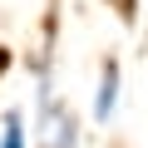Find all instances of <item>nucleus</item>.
I'll list each match as a JSON object with an SVG mask.
<instances>
[{"label":"nucleus","mask_w":148,"mask_h":148,"mask_svg":"<svg viewBox=\"0 0 148 148\" xmlns=\"http://www.w3.org/2000/svg\"><path fill=\"white\" fill-rule=\"evenodd\" d=\"M74 143H79L74 114H69L59 99H49V104L40 109V148H74Z\"/></svg>","instance_id":"obj_1"},{"label":"nucleus","mask_w":148,"mask_h":148,"mask_svg":"<svg viewBox=\"0 0 148 148\" xmlns=\"http://www.w3.org/2000/svg\"><path fill=\"white\" fill-rule=\"evenodd\" d=\"M119 5H123V10H128V15H133V0H119Z\"/></svg>","instance_id":"obj_4"},{"label":"nucleus","mask_w":148,"mask_h":148,"mask_svg":"<svg viewBox=\"0 0 148 148\" xmlns=\"http://www.w3.org/2000/svg\"><path fill=\"white\" fill-rule=\"evenodd\" d=\"M0 148H25V123H20V109L5 114V123H0Z\"/></svg>","instance_id":"obj_3"},{"label":"nucleus","mask_w":148,"mask_h":148,"mask_svg":"<svg viewBox=\"0 0 148 148\" xmlns=\"http://www.w3.org/2000/svg\"><path fill=\"white\" fill-rule=\"evenodd\" d=\"M114 104H119V59H104L99 69V89H94V123H109L114 119Z\"/></svg>","instance_id":"obj_2"}]
</instances>
